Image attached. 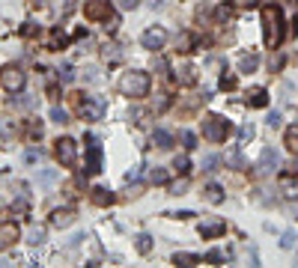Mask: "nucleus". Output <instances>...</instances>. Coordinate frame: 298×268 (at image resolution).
Returning a JSON list of instances; mask_svg holds the SVG:
<instances>
[{"label": "nucleus", "instance_id": "obj_14", "mask_svg": "<svg viewBox=\"0 0 298 268\" xmlns=\"http://www.w3.org/2000/svg\"><path fill=\"white\" fill-rule=\"evenodd\" d=\"M152 146H155V149H170V146H173V134L164 131V128H158V131L152 134Z\"/></svg>", "mask_w": 298, "mask_h": 268}, {"label": "nucleus", "instance_id": "obj_26", "mask_svg": "<svg viewBox=\"0 0 298 268\" xmlns=\"http://www.w3.org/2000/svg\"><path fill=\"white\" fill-rule=\"evenodd\" d=\"M218 161H221L218 155H206V158H203V170H206V173H215V167H218Z\"/></svg>", "mask_w": 298, "mask_h": 268}, {"label": "nucleus", "instance_id": "obj_30", "mask_svg": "<svg viewBox=\"0 0 298 268\" xmlns=\"http://www.w3.org/2000/svg\"><path fill=\"white\" fill-rule=\"evenodd\" d=\"M42 242H45V230H42V227L30 230V245H42Z\"/></svg>", "mask_w": 298, "mask_h": 268}, {"label": "nucleus", "instance_id": "obj_36", "mask_svg": "<svg viewBox=\"0 0 298 268\" xmlns=\"http://www.w3.org/2000/svg\"><path fill=\"white\" fill-rule=\"evenodd\" d=\"M27 131H30V137H39V134H42V122H39V119H36V122H30V128H27Z\"/></svg>", "mask_w": 298, "mask_h": 268}, {"label": "nucleus", "instance_id": "obj_3", "mask_svg": "<svg viewBox=\"0 0 298 268\" xmlns=\"http://www.w3.org/2000/svg\"><path fill=\"white\" fill-rule=\"evenodd\" d=\"M230 131H233V125H230L224 116H218V113H209V116L203 119V134H206V140H212V143H224V140L230 137Z\"/></svg>", "mask_w": 298, "mask_h": 268}, {"label": "nucleus", "instance_id": "obj_33", "mask_svg": "<svg viewBox=\"0 0 298 268\" xmlns=\"http://www.w3.org/2000/svg\"><path fill=\"white\" fill-rule=\"evenodd\" d=\"M221 89H236V78H233V75H224V78H221Z\"/></svg>", "mask_w": 298, "mask_h": 268}, {"label": "nucleus", "instance_id": "obj_2", "mask_svg": "<svg viewBox=\"0 0 298 268\" xmlns=\"http://www.w3.org/2000/svg\"><path fill=\"white\" fill-rule=\"evenodd\" d=\"M119 92L128 95V98H143V95L149 92V75H146V72H137V69L125 72V75L119 78Z\"/></svg>", "mask_w": 298, "mask_h": 268}, {"label": "nucleus", "instance_id": "obj_21", "mask_svg": "<svg viewBox=\"0 0 298 268\" xmlns=\"http://www.w3.org/2000/svg\"><path fill=\"white\" fill-rule=\"evenodd\" d=\"M203 194H206V200H209V203H221V200H224V191H221L218 185H209Z\"/></svg>", "mask_w": 298, "mask_h": 268}, {"label": "nucleus", "instance_id": "obj_29", "mask_svg": "<svg viewBox=\"0 0 298 268\" xmlns=\"http://www.w3.org/2000/svg\"><path fill=\"white\" fill-rule=\"evenodd\" d=\"M173 167H176V170H179V173H188V170H191V161H188V158H185V155H179V158H176V161H173Z\"/></svg>", "mask_w": 298, "mask_h": 268}, {"label": "nucleus", "instance_id": "obj_22", "mask_svg": "<svg viewBox=\"0 0 298 268\" xmlns=\"http://www.w3.org/2000/svg\"><path fill=\"white\" fill-rule=\"evenodd\" d=\"M173 263H176V266H197V263H200V257H194V254H176V257H173Z\"/></svg>", "mask_w": 298, "mask_h": 268}, {"label": "nucleus", "instance_id": "obj_40", "mask_svg": "<svg viewBox=\"0 0 298 268\" xmlns=\"http://www.w3.org/2000/svg\"><path fill=\"white\" fill-rule=\"evenodd\" d=\"M140 194H143V185H131L128 188V197H140Z\"/></svg>", "mask_w": 298, "mask_h": 268}, {"label": "nucleus", "instance_id": "obj_8", "mask_svg": "<svg viewBox=\"0 0 298 268\" xmlns=\"http://www.w3.org/2000/svg\"><path fill=\"white\" fill-rule=\"evenodd\" d=\"M140 42H143L146 51H158V48L167 42V33H164V27H149V30L140 36Z\"/></svg>", "mask_w": 298, "mask_h": 268}, {"label": "nucleus", "instance_id": "obj_31", "mask_svg": "<svg viewBox=\"0 0 298 268\" xmlns=\"http://www.w3.org/2000/svg\"><path fill=\"white\" fill-rule=\"evenodd\" d=\"M51 119L63 125V122H66V110H63V107H51Z\"/></svg>", "mask_w": 298, "mask_h": 268}, {"label": "nucleus", "instance_id": "obj_32", "mask_svg": "<svg viewBox=\"0 0 298 268\" xmlns=\"http://www.w3.org/2000/svg\"><path fill=\"white\" fill-rule=\"evenodd\" d=\"M12 137V128H9V119H0V140H9Z\"/></svg>", "mask_w": 298, "mask_h": 268}, {"label": "nucleus", "instance_id": "obj_42", "mask_svg": "<svg viewBox=\"0 0 298 268\" xmlns=\"http://www.w3.org/2000/svg\"><path fill=\"white\" fill-rule=\"evenodd\" d=\"M116 3H119V6H122V9H134V6H137V3H140V0H116Z\"/></svg>", "mask_w": 298, "mask_h": 268}, {"label": "nucleus", "instance_id": "obj_23", "mask_svg": "<svg viewBox=\"0 0 298 268\" xmlns=\"http://www.w3.org/2000/svg\"><path fill=\"white\" fill-rule=\"evenodd\" d=\"M227 164L236 167V170H245V155H242V152H230V155H227Z\"/></svg>", "mask_w": 298, "mask_h": 268}, {"label": "nucleus", "instance_id": "obj_11", "mask_svg": "<svg viewBox=\"0 0 298 268\" xmlns=\"http://www.w3.org/2000/svg\"><path fill=\"white\" fill-rule=\"evenodd\" d=\"M15 242H18V227L12 221H0V251L12 248Z\"/></svg>", "mask_w": 298, "mask_h": 268}, {"label": "nucleus", "instance_id": "obj_39", "mask_svg": "<svg viewBox=\"0 0 298 268\" xmlns=\"http://www.w3.org/2000/svg\"><path fill=\"white\" fill-rule=\"evenodd\" d=\"M251 137H254V125H245L242 128V140H251Z\"/></svg>", "mask_w": 298, "mask_h": 268}, {"label": "nucleus", "instance_id": "obj_5", "mask_svg": "<svg viewBox=\"0 0 298 268\" xmlns=\"http://www.w3.org/2000/svg\"><path fill=\"white\" fill-rule=\"evenodd\" d=\"M78 113H81V119L96 122L104 113V101L101 98H84V95H78Z\"/></svg>", "mask_w": 298, "mask_h": 268}, {"label": "nucleus", "instance_id": "obj_46", "mask_svg": "<svg viewBox=\"0 0 298 268\" xmlns=\"http://www.w3.org/2000/svg\"><path fill=\"white\" fill-rule=\"evenodd\" d=\"M287 170H290V176H296V173H298V161H293V164H290Z\"/></svg>", "mask_w": 298, "mask_h": 268}, {"label": "nucleus", "instance_id": "obj_12", "mask_svg": "<svg viewBox=\"0 0 298 268\" xmlns=\"http://www.w3.org/2000/svg\"><path fill=\"white\" fill-rule=\"evenodd\" d=\"M72 224H75V209H57L51 215V227H57V230H66Z\"/></svg>", "mask_w": 298, "mask_h": 268}, {"label": "nucleus", "instance_id": "obj_37", "mask_svg": "<svg viewBox=\"0 0 298 268\" xmlns=\"http://www.w3.org/2000/svg\"><path fill=\"white\" fill-rule=\"evenodd\" d=\"M233 3H236L239 9H254V6H257L260 0H233Z\"/></svg>", "mask_w": 298, "mask_h": 268}, {"label": "nucleus", "instance_id": "obj_9", "mask_svg": "<svg viewBox=\"0 0 298 268\" xmlns=\"http://www.w3.org/2000/svg\"><path fill=\"white\" fill-rule=\"evenodd\" d=\"M278 164H281L278 152H275V149H263V152H260V161H257V173H260V176H269V173H275Z\"/></svg>", "mask_w": 298, "mask_h": 268}, {"label": "nucleus", "instance_id": "obj_44", "mask_svg": "<svg viewBox=\"0 0 298 268\" xmlns=\"http://www.w3.org/2000/svg\"><path fill=\"white\" fill-rule=\"evenodd\" d=\"M269 122H272V128H275V125H281V113H278V110H275V113H272V116H269Z\"/></svg>", "mask_w": 298, "mask_h": 268}, {"label": "nucleus", "instance_id": "obj_6", "mask_svg": "<svg viewBox=\"0 0 298 268\" xmlns=\"http://www.w3.org/2000/svg\"><path fill=\"white\" fill-rule=\"evenodd\" d=\"M84 15L90 21H107L110 18V3L107 0H90V3H84Z\"/></svg>", "mask_w": 298, "mask_h": 268}, {"label": "nucleus", "instance_id": "obj_7", "mask_svg": "<svg viewBox=\"0 0 298 268\" xmlns=\"http://www.w3.org/2000/svg\"><path fill=\"white\" fill-rule=\"evenodd\" d=\"M0 81H3V87H6L9 92L24 89V75H21V69H15V66H6V69L0 72Z\"/></svg>", "mask_w": 298, "mask_h": 268}, {"label": "nucleus", "instance_id": "obj_43", "mask_svg": "<svg viewBox=\"0 0 298 268\" xmlns=\"http://www.w3.org/2000/svg\"><path fill=\"white\" fill-rule=\"evenodd\" d=\"M36 158H42V149H30L27 152V161H36Z\"/></svg>", "mask_w": 298, "mask_h": 268}, {"label": "nucleus", "instance_id": "obj_25", "mask_svg": "<svg viewBox=\"0 0 298 268\" xmlns=\"http://www.w3.org/2000/svg\"><path fill=\"white\" fill-rule=\"evenodd\" d=\"M179 84H194V69H191V66L179 69Z\"/></svg>", "mask_w": 298, "mask_h": 268}, {"label": "nucleus", "instance_id": "obj_47", "mask_svg": "<svg viewBox=\"0 0 298 268\" xmlns=\"http://www.w3.org/2000/svg\"><path fill=\"white\" fill-rule=\"evenodd\" d=\"M293 33H296V36H298V18H296V24H293Z\"/></svg>", "mask_w": 298, "mask_h": 268}, {"label": "nucleus", "instance_id": "obj_34", "mask_svg": "<svg viewBox=\"0 0 298 268\" xmlns=\"http://www.w3.org/2000/svg\"><path fill=\"white\" fill-rule=\"evenodd\" d=\"M182 143H185L188 149H194V146H197V137H194L191 131H182Z\"/></svg>", "mask_w": 298, "mask_h": 268}, {"label": "nucleus", "instance_id": "obj_19", "mask_svg": "<svg viewBox=\"0 0 298 268\" xmlns=\"http://www.w3.org/2000/svg\"><path fill=\"white\" fill-rule=\"evenodd\" d=\"M149 182H152V185H164V182H167V170H164V167H152V170H149Z\"/></svg>", "mask_w": 298, "mask_h": 268}, {"label": "nucleus", "instance_id": "obj_1", "mask_svg": "<svg viewBox=\"0 0 298 268\" xmlns=\"http://www.w3.org/2000/svg\"><path fill=\"white\" fill-rule=\"evenodd\" d=\"M263 36L269 48H278L284 39V12L281 6H266L263 9Z\"/></svg>", "mask_w": 298, "mask_h": 268}, {"label": "nucleus", "instance_id": "obj_18", "mask_svg": "<svg viewBox=\"0 0 298 268\" xmlns=\"http://www.w3.org/2000/svg\"><path fill=\"white\" fill-rule=\"evenodd\" d=\"M176 48H179L182 54H191V51H194V36H191V33H182L179 42H176Z\"/></svg>", "mask_w": 298, "mask_h": 268}, {"label": "nucleus", "instance_id": "obj_27", "mask_svg": "<svg viewBox=\"0 0 298 268\" xmlns=\"http://www.w3.org/2000/svg\"><path fill=\"white\" fill-rule=\"evenodd\" d=\"M39 182L48 188V185H54V182H57V173H54V170H42V173H39Z\"/></svg>", "mask_w": 298, "mask_h": 268}, {"label": "nucleus", "instance_id": "obj_20", "mask_svg": "<svg viewBox=\"0 0 298 268\" xmlns=\"http://www.w3.org/2000/svg\"><path fill=\"white\" fill-rule=\"evenodd\" d=\"M284 143H287V149H290V152H298V125H296V128H290V131H287Z\"/></svg>", "mask_w": 298, "mask_h": 268}, {"label": "nucleus", "instance_id": "obj_24", "mask_svg": "<svg viewBox=\"0 0 298 268\" xmlns=\"http://www.w3.org/2000/svg\"><path fill=\"white\" fill-rule=\"evenodd\" d=\"M137 251H140V254H149V251H152V239H149L146 233L137 236Z\"/></svg>", "mask_w": 298, "mask_h": 268}, {"label": "nucleus", "instance_id": "obj_38", "mask_svg": "<svg viewBox=\"0 0 298 268\" xmlns=\"http://www.w3.org/2000/svg\"><path fill=\"white\" fill-rule=\"evenodd\" d=\"M167 107V95H158V101L152 104V110H164Z\"/></svg>", "mask_w": 298, "mask_h": 268}, {"label": "nucleus", "instance_id": "obj_16", "mask_svg": "<svg viewBox=\"0 0 298 268\" xmlns=\"http://www.w3.org/2000/svg\"><path fill=\"white\" fill-rule=\"evenodd\" d=\"M257 66H260V57H257V54H245V57L239 60V72H242V75H251Z\"/></svg>", "mask_w": 298, "mask_h": 268}, {"label": "nucleus", "instance_id": "obj_45", "mask_svg": "<svg viewBox=\"0 0 298 268\" xmlns=\"http://www.w3.org/2000/svg\"><path fill=\"white\" fill-rule=\"evenodd\" d=\"M185 188H188V182H179V185H173V194H182Z\"/></svg>", "mask_w": 298, "mask_h": 268}, {"label": "nucleus", "instance_id": "obj_15", "mask_svg": "<svg viewBox=\"0 0 298 268\" xmlns=\"http://www.w3.org/2000/svg\"><path fill=\"white\" fill-rule=\"evenodd\" d=\"M266 101H269V95H266V89H263V87L248 89V104H254V107H266Z\"/></svg>", "mask_w": 298, "mask_h": 268}, {"label": "nucleus", "instance_id": "obj_17", "mask_svg": "<svg viewBox=\"0 0 298 268\" xmlns=\"http://www.w3.org/2000/svg\"><path fill=\"white\" fill-rule=\"evenodd\" d=\"M93 203H96V206H110V203H113V194L104 191V188H96V191H93Z\"/></svg>", "mask_w": 298, "mask_h": 268}, {"label": "nucleus", "instance_id": "obj_28", "mask_svg": "<svg viewBox=\"0 0 298 268\" xmlns=\"http://www.w3.org/2000/svg\"><path fill=\"white\" fill-rule=\"evenodd\" d=\"M281 248H284V251H293V248H296V233H293V230H290V233H284Z\"/></svg>", "mask_w": 298, "mask_h": 268}, {"label": "nucleus", "instance_id": "obj_13", "mask_svg": "<svg viewBox=\"0 0 298 268\" xmlns=\"http://www.w3.org/2000/svg\"><path fill=\"white\" fill-rule=\"evenodd\" d=\"M87 158H90V161H87V173H99V167H101V146H99V140H93Z\"/></svg>", "mask_w": 298, "mask_h": 268}, {"label": "nucleus", "instance_id": "obj_4", "mask_svg": "<svg viewBox=\"0 0 298 268\" xmlns=\"http://www.w3.org/2000/svg\"><path fill=\"white\" fill-rule=\"evenodd\" d=\"M54 155H57V161H60L63 167H72L75 158H78V146H75V140H72V137H60V140L54 143Z\"/></svg>", "mask_w": 298, "mask_h": 268}, {"label": "nucleus", "instance_id": "obj_10", "mask_svg": "<svg viewBox=\"0 0 298 268\" xmlns=\"http://www.w3.org/2000/svg\"><path fill=\"white\" fill-rule=\"evenodd\" d=\"M224 233H227V224H224L221 218H209V221L200 224V236H203V239H218V236H224Z\"/></svg>", "mask_w": 298, "mask_h": 268}, {"label": "nucleus", "instance_id": "obj_35", "mask_svg": "<svg viewBox=\"0 0 298 268\" xmlns=\"http://www.w3.org/2000/svg\"><path fill=\"white\" fill-rule=\"evenodd\" d=\"M87 84H99V69H87Z\"/></svg>", "mask_w": 298, "mask_h": 268}, {"label": "nucleus", "instance_id": "obj_41", "mask_svg": "<svg viewBox=\"0 0 298 268\" xmlns=\"http://www.w3.org/2000/svg\"><path fill=\"white\" fill-rule=\"evenodd\" d=\"M206 260H209V263H221V260H224V254H221V251H212Z\"/></svg>", "mask_w": 298, "mask_h": 268}]
</instances>
